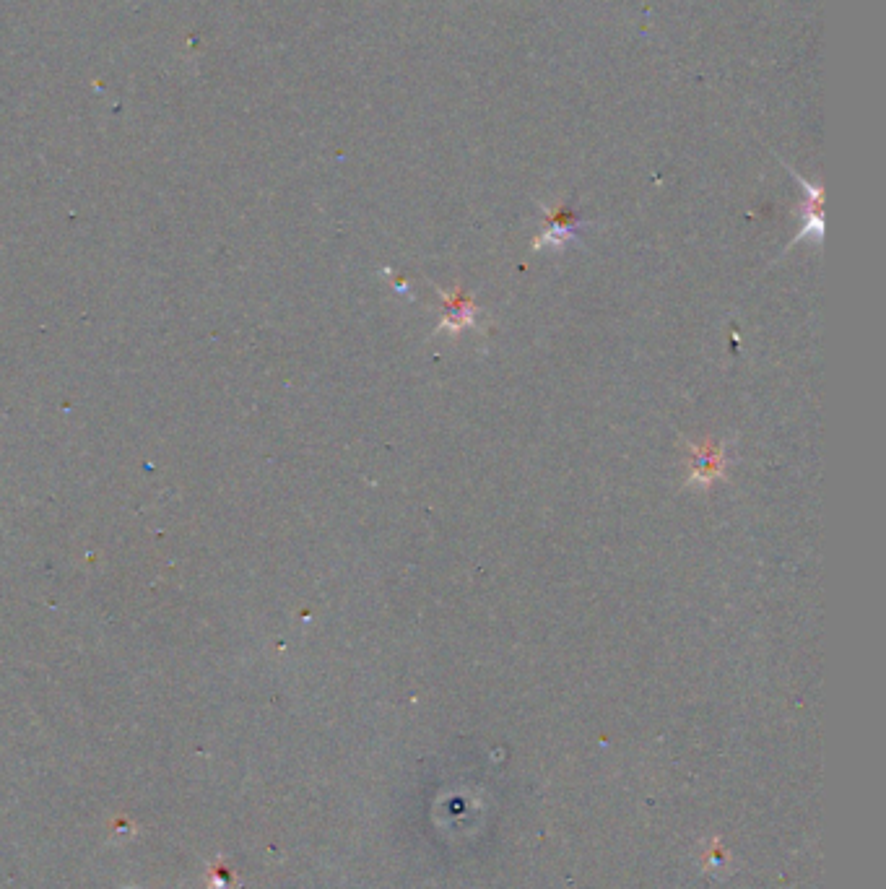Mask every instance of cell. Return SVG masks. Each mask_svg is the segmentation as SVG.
<instances>
[{"mask_svg": "<svg viewBox=\"0 0 886 889\" xmlns=\"http://www.w3.org/2000/svg\"><path fill=\"white\" fill-rule=\"evenodd\" d=\"M686 489H710L715 481L725 479L728 471V445L718 440L686 442Z\"/></svg>", "mask_w": 886, "mask_h": 889, "instance_id": "1", "label": "cell"}, {"mask_svg": "<svg viewBox=\"0 0 886 889\" xmlns=\"http://www.w3.org/2000/svg\"><path fill=\"white\" fill-rule=\"evenodd\" d=\"M437 294L442 299V318L440 325L434 328L432 336H440V333H450V336H458V333L468 331H481L479 325V315H481V307L476 305V299L471 297L468 292H463V286H453L450 292L442 289V286H434Z\"/></svg>", "mask_w": 886, "mask_h": 889, "instance_id": "2", "label": "cell"}, {"mask_svg": "<svg viewBox=\"0 0 886 889\" xmlns=\"http://www.w3.org/2000/svg\"><path fill=\"white\" fill-rule=\"evenodd\" d=\"M796 180L801 182L803 193H806V198H803V206H801L803 224H801V229H798V234H796V237H793V242H790L788 247H793V245H796V242H801V240H809V242H816V245H819V242L824 240L822 190L814 188V185L803 180L801 175H796Z\"/></svg>", "mask_w": 886, "mask_h": 889, "instance_id": "3", "label": "cell"}, {"mask_svg": "<svg viewBox=\"0 0 886 889\" xmlns=\"http://www.w3.org/2000/svg\"><path fill=\"white\" fill-rule=\"evenodd\" d=\"M549 221H551V227L546 229L541 237H536V240H533V245H531L533 250H544L546 245L557 247L559 250V247H564L567 242L572 240V237H575L577 221L572 214H567V211H554V214H551L549 211Z\"/></svg>", "mask_w": 886, "mask_h": 889, "instance_id": "4", "label": "cell"}]
</instances>
